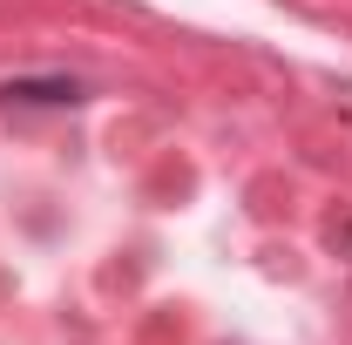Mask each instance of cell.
<instances>
[{
    "label": "cell",
    "mask_w": 352,
    "mask_h": 345,
    "mask_svg": "<svg viewBox=\"0 0 352 345\" xmlns=\"http://www.w3.org/2000/svg\"><path fill=\"white\" fill-rule=\"evenodd\" d=\"M0 95H7V102H75L82 88L75 82H7Z\"/></svg>",
    "instance_id": "cell-1"
}]
</instances>
